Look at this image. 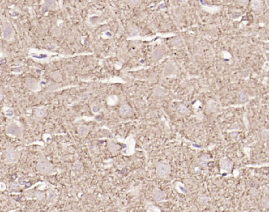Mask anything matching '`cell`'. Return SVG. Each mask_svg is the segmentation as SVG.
I'll list each match as a JSON object with an SVG mask.
<instances>
[{
	"label": "cell",
	"instance_id": "obj_22",
	"mask_svg": "<svg viewBox=\"0 0 269 212\" xmlns=\"http://www.w3.org/2000/svg\"><path fill=\"white\" fill-rule=\"evenodd\" d=\"M260 137H261V139H262V140H267V138H268V132H267V130H263V131H261Z\"/></svg>",
	"mask_w": 269,
	"mask_h": 212
},
{
	"label": "cell",
	"instance_id": "obj_2",
	"mask_svg": "<svg viewBox=\"0 0 269 212\" xmlns=\"http://www.w3.org/2000/svg\"><path fill=\"white\" fill-rule=\"evenodd\" d=\"M14 28L9 21H3L2 26V36L4 40H9L14 36Z\"/></svg>",
	"mask_w": 269,
	"mask_h": 212
},
{
	"label": "cell",
	"instance_id": "obj_14",
	"mask_svg": "<svg viewBox=\"0 0 269 212\" xmlns=\"http://www.w3.org/2000/svg\"><path fill=\"white\" fill-rule=\"evenodd\" d=\"M3 112L5 115L8 117H12L14 115V110L12 108H10V107H4Z\"/></svg>",
	"mask_w": 269,
	"mask_h": 212
},
{
	"label": "cell",
	"instance_id": "obj_6",
	"mask_svg": "<svg viewBox=\"0 0 269 212\" xmlns=\"http://www.w3.org/2000/svg\"><path fill=\"white\" fill-rule=\"evenodd\" d=\"M25 85L28 89H30L32 91H39L40 88V84L39 82L35 79H28L25 82Z\"/></svg>",
	"mask_w": 269,
	"mask_h": 212
},
{
	"label": "cell",
	"instance_id": "obj_25",
	"mask_svg": "<svg viewBox=\"0 0 269 212\" xmlns=\"http://www.w3.org/2000/svg\"><path fill=\"white\" fill-rule=\"evenodd\" d=\"M92 111L94 113V114H98L99 111H100V106L97 105V104H93L92 105Z\"/></svg>",
	"mask_w": 269,
	"mask_h": 212
},
{
	"label": "cell",
	"instance_id": "obj_27",
	"mask_svg": "<svg viewBox=\"0 0 269 212\" xmlns=\"http://www.w3.org/2000/svg\"><path fill=\"white\" fill-rule=\"evenodd\" d=\"M36 197L37 199H39L40 200H43V199L44 198V193H41V192H38V193H36Z\"/></svg>",
	"mask_w": 269,
	"mask_h": 212
},
{
	"label": "cell",
	"instance_id": "obj_17",
	"mask_svg": "<svg viewBox=\"0 0 269 212\" xmlns=\"http://www.w3.org/2000/svg\"><path fill=\"white\" fill-rule=\"evenodd\" d=\"M207 201H208V198H207L205 195H201V196H199L198 202L200 204H201V205H204V204H205V203H207Z\"/></svg>",
	"mask_w": 269,
	"mask_h": 212
},
{
	"label": "cell",
	"instance_id": "obj_10",
	"mask_svg": "<svg viewBox=\"0 0 269 212\" xmlns=\"http://www.w3.org/2000/svg\"><path fill=\"white\" fill-rule=\"evenodd\" d=\"M47 114V111L44 107H38L35 110V115L38 118H43Z\"/></svg>",
	"mask_w": 269,
	"mask_h": 212
},
{
	"label": "cell",
	"instance_id": "obj_5",
	"mask_svg": "<svg viewBox=\"0 0 269 212\" xmlns=\"http://www.w3.org/2000/svg\"><path fill=\"white\" fill-rule=\"evenodd\" d=\"M4 158H5V161L7 163H14L18 161V155L14 150H8L5 152Z\"/></svg>",
	"mask_w": 269,
	"mask_h": 212
},
{
	"label": "cell",
	"instance_id": "obj_21",
	"mask_svg": "<svg viewBox=\"0 0 269 212\" xmlns=\"http://www.w3.org/2000/svg\"><path fill=\"white\" fill-rule=\"evenodd\" d=\"M55 197H56V194H55V193H54V192L53 191H51V190H50L49 192H48V201L49 202H51V201H52L53 200H54V199L55 198Z\"/></svg>",
	"mask_w": 269,
	"mask_h": 212
},
{
	"label": "cell",
	"instance_id": "obj_23",
	"mask_svg": "<svg viewBox=\"0 0 269 212\" xmlns=\"http://www.w3.org/2000/svg\"><path fill=\"white\" fill-rule=\"evenodd\" d=\"M238 99H239V101L241 102V103H243V102H246L247 100L246 94L244 92L240 93L239 96H238Z\"/></svg>",
	"mask_w": 269,
	"mask_h": 212
},
{
	"label": "cell",
	"instance_id": "obj_29",
	"mask_svg": "<svg viewBox=\"0 0 269 212\" xmlns=\"http://www.w3.org/2000/svg\"><path fill=\"white\" fill-rule=\"evenodd\" d=\"M2 95H0V100H2Z\"/></svg>",
	"mask_w": 269,
	"mask_h": 212
},
{
	"label": "cell",
	"instance_id": "obj_4",
	"mask_svg": "<svg viewBox=\"0 0 269 212\" xmlns=\"http://www.w3.org/2000/svg\"><path fill=\"white\" fill-rule=\"evenodd\" d=\"M6 133L9 135L14 136V137H19L21 135L22 130L21 127L16 123H10L6 127Z\"/></svg>",
	"mask_w": 269,
	"mask_h": 212
},
{
	"label": "cell",
	"instance_id": "obj_26",
	"mask_svg": "<svg viewBox=\"0 0 269 212\" xmlns=\"http://www.w3.org/2000/svg\"><path fill=\"white\" fill-rule=\"evenodd\" d=\"M139 34L140 32L137 28H134L131 31V36H139Z\"/></svg>",
	"mask_w": 269,
	"mask_h": 212
},
{
	"label": "cell",
	"instance_id": "obj_15",
	"mask_svg": "<svg viewBox=\"0 0 269 212\" xmlns=\"http://www.w3.org/2000/svg\"><path fill=\"white\" fill-rule=\"evenodd\" d=\"M108 147H109L110 151L113 153V154H115V153L118 151V146L116 144H114V142H110L108 144Z\"/></svg>",
	"mask_w": 269,
	"mask_h": 212
},
{
	"label": "cell",
	"instance_id": "obj_18",
	"mask_svg": "<svg viewBox=\"0 0 269 212\" xmlns=\"http://www.w3.org/2000/svg\"><path fill=\"white\" fill-rule=\"evenodd\" d=\"M174 71V67L173 66L171 65H167L165 67V70H164V74H173Z\"/></svg>",
	"mask_w": 269,
	"mask_h": 212
},
{
	"label": "cell",
	"instance_id": "obj_1",
	"mask_svg": "<svg viewBox=\"0 0 269 212\" xmlns=\"http://www.w3.org/2000/svg\"><path fill=\"white\" fill-rule=\"evenodd\" d=\"M156 173L159 177H166L171 173V167L165 162H160L156 166Z\"/></svg>",
	"mask_w": 269,
	"mask_h": 212
},
{
	"label": "cell",
	"instance_id": "obj_11",
	"mask_svg": "<svg viewBox=\"0 0 269 212\" xmlns=\"http://www.w3.org/2000/svg\"><path fill=\"white\" fill-rule=\"evenodd\" d=\"M88 128L85 125H81L78 127V134L81 137H84L88 134Z\"/></svg>",
	"mask_w": 269,
	"mask_h": 212
},
{
	"label": "cell",
	"instance_id": "obj_16",
	"mask_svg": "<svg viewBox=\"0 0 269 212\" xmlns=\"http://www.w3.org/2000/svg\"><path fill=\"white\" fill-rule=\"evenodd\" d=\"M178 111H179V112L181 113V114H187L190 113L189 109L187 108L184 104H181V105L179 106V107H178Z\"/></svg>",
	"mask_w": 269,
	"mask_h": 212
},
{
	"label": "cell",
	"instance_id": "obj_9",
	"mask_svg": "<svg viewBox=\"0 0 269 212\" xmlns=\"http://www.w3.org/2000/svg\"><path fill=\"white\" fill-rule=\"evenodd\" d=\"M119 113L122 116H128L131 113V108L128 104H123L120 107Z\"/></svg>",
	"mask_w": 269,
	"mask_h": 212
},
{
	"label": "cell",
	"instance_id": "obj_28",
	"mask_svg": "<svg viewBox=\"0 0 269 212\" xmlns=\"http://www.w3.org/2000/svg\"><path fill=\"white\" fill-rule=\"evenodd\" d=\"M11 188L12 189L14 190H18L19 189V186L17 184V183L14 182V183H11Z\"/></svg>",
	"mask_w": 269,
	"mask_h": 212
},
{
	"label": "cell",
	"instance_id": "obj_8",
	"mask_svg": "<svg viewBox=\"0 0 269 212\" xmlns=\"http://www.w3.org/2000/svg\"><path fill=\"white\" fill-rule=\"evenodd\" d=\"M152 196L154 200L156 201H161V200H164L166 197V194L160 189H155L153 191Z\"/></svg>",
	"mask_w": 269,
	"mask_h": 212
},
{
	"label": "cell",
	"instance_id": "obj_24",
	"mask_svg": "<svg viewBox=\"0 0 269 212\" xmlns=\"http://www.w3.org/2000/svg\"><path fill=\"white\" fill-rule=\"evenodd\" d=\"M74 170H77V171L81 172V170H82V169H83V166H82V164H81V163H75V164H74Z\"/></svg>",
	"mask_w": 269,
	"mask_h": 212
},
{
	"label": "cell",
	"instance_id": "obj_7",
	"mask_svg": "<svg viewBox=\"0 0 269 212\" xmlns=\"http://www.w3.org/2000/svg\"><path fill=\"white\" fill-rule=\"evenodd\" d=\"M232 166L233 163L230 160L227 159V158H223L220 160V167H221L222 170L229 172L232 168Z\"/></svg>",
	"mask_w": 269,
	"mask_h": 212
},
{
	"label": "cell",
	"instance_id": "obj_12",
	"mask_svg": "<svg viewBox=\"0 0 269 212\" xmlns=\"http://www.w3.org/2000/svg\"><path fill=\"white\" fill-rule=\"evenodd\" d=\"M118 102V98L115 95H111L107 98V104L109 106H114L116 105L117 103Z\"/></svg>",
	"mask_w": 269,
	"mask_h": 212
},
{
	"label": "cell",
	"instance_id": "obj_13",
	"mask_svg": "<svg viewBox=\"0 0 269 212\" xmlns=\"http://www.w3.org/2000/svg\"><path fill=\"white\" fill-rule=\"evenodd\" d=\"M252 7L255 11H260L262 8V4L260 1H253L252 2Z\"/></svg>",
	"mask_w": 269,
	"mask_h": 212
},
{
	"label": "cell",
	"instance_id": "obj_20",
	"mask_svg": "<svg viewBox=\"0 0 269 212\" xmlns=\"http://www.w3.org/2000/svg\"><path fill=\"white\" fill-rule=\"evenodd\" d=\"M54 3V2H51V1H47V2H44V7H45V10H50V9H52L53 8V6L55 5Z\"/></svg>",
	"mask_w": 269,
	"mask_h": 212
},
{
	"label": "cell",
	"instance_id": "obj_19",
	"mask_svg": "<svg viewBox=\"0 0 269 212\" xmlns=\"http://www.w3.org/2000/svg\"><path fill=\"white\" fill-rule=\"evenodd\" d=\"M162 55H163V52L160 49L156 50L155 52H154V54H153V56H154V58H155V59H159V58L162 56Z\"/></svg>",
	"mask_w": 269,
	"mask_h": 212
},
{
	"label": "cell",
	"instance_id": "obj_3",
	"mask_svg": "<svg viewBox=\"0 0 269 212\" xmlns=\"http://www.w3.org/2000/svg\"><path fill=\"white\" fill-rule=\"evenodd\" d=\"M53 170L52 165L45 159L41 160L37 164V170L44 174H48L51 173Z\"/></svg>",
	"mask_w": 269,
	"mask_h": 212
}]
</instances>
